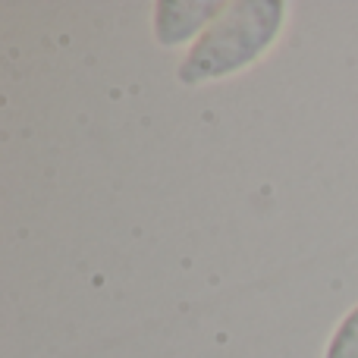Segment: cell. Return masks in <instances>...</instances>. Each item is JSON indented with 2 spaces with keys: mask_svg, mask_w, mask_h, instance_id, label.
Masks as SVG:
<instances>
[{
  "mask_svg": "<svg viewBox=\"0 0 358 358\" xmlns=\"http://www.w3.org/2000/svg\"><path fill=\"white\" fill-rule=\"evenodd\" d=\"M327 358H358V308L352 315H346V321H343L340 330L334 334Z\"/></svg>",
  "mask_w": 358,
  "mask_h": 358,
  "instance_id": "obj_1",
  "label": "cell"
}]
</instances>
